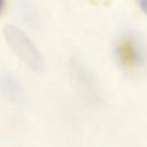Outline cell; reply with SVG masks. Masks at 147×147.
Here are the masks:
<instances>
[{"mask_svg": "<svg viewBox=\"0 0 147 147\" xmlns=\"http://www.w3.org/2000/svg\"><path fill=\"white\" fill-rule=\"evenodd\" d=\"M139 6L141 8V10L147 14V0H139Z\"/></svg>", "mask_w": 147, "mask_h": 147, "instance_id": "277c9868", "label": "cell"}, {"mask_svg": "<svg viewBox=\"0 0 147 147\" xmlns=\"http://www.w3.org/2000/svg\"><path fill=\"white\" fill-rule=\"evenodd\" d=\"M118 56L121 57V62L124 65H137L140 63V57L141 54L139 51L133 47L130 42H125L121 48H119V54Z\"/></svg>", "mask_w": 147, "mask_h": 147, "instance_id": "3957f363", "label": "cell"}, {"mask_svg": "<svg viewBox=\"0 0 147 147\" xmlns=\"http://www.w3.org/2000/svg\"><path fill=\"white\" fill-rule=\"evenodd\" d=\"M5 38L11 51L21 59V61L36 72H41L45 61L41 53L30 40V38L17 26L8 24L3 29Z\"/></svg>", "mask_w": 147, "mask_h": 147, "instance_id": "6da1fadb", "label": "cell"}, {"mask_svg": "<svg viewBox=\"0 0 147 147\" xmlns=\"http://www.w3.org/2000/svg\"><path fill=\"white\" fill-rule=\"evenodd\" d=\"M3 2H5V0H0V11H1L2 7H3Z\"/></svg>", "mask_w": 147, "mask_h": 147, "instance_id": "5b68a950", "label": "cell"}, {"mask_svg": "<svg viewBox=\"0 0 147 147\" xmlns=\"http://www.w3.org/2000/svg\"><path fill=\"white\" fill-rule=\"evenodd\" d=\"M0 91L2 95L13 103H22L25 100L23 87L10 75H3L0 77Z\"/></svg>", "mask_w": 147, "mask_h": 147, "instance_id": "7a4b0ae2", "label": "cell"}]
</instances>
